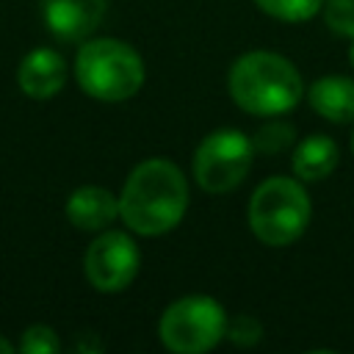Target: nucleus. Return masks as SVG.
Returning <instances> with one entry per match:
<instances>
[{"label": "nucleus", "mask_w": 354, "mask_h": 354, "mask_svg": "<svg viewBox=\"0 0 354 354\" xmlns=\"http://www.w3.org/2000/svg\"><path fill=\"white\" fill-rule=\"evenodd\" d=\"M47 30L61 41H86L105 17V0H41Z\"/></svg>", "instance_id": "8"}, {"label": "nucleus", "mask_w": 354, "mask_h": 354, "mask_svg": "<svg viewBox=\"0 0 354 354\" xmlns=\"http://www.w3.org/2000/svg\"><path fill=\"white\" fill-rule=\"evenodd\" d=\"M58 348H61L58 335L44 324H33L22 332L19 351H25V354H55Z\"/></svg>", "instance_id": "16"}, {"label": "nucleus", "mask_w": 354, "mask_h": 354, "mask_svg": "<svg viewBox=\"0 0 354 354\" xmlns=\"http://www.w3.org/2000/svg\"><path fill=\"white\" fill-rule=\"evenodd\" d=\"M337 144L329 136H307L293 147L290 166L293 174L304 183H318L329 177L337 166Z\"/></svg>", "instance_id": "12"}, {"label": "nucleus", "mask_w": 354, "mask_h": 354, "mask_svg": "<svg viewBox=\"0 0 354 354\" xmlns=\"http://www.w3.org/2000/svg\"><path fill=\"white\" fill-rule=\"evenodd\" d=\"M188 210V183L183 171L163 158L141 160L119 194V218L138 235H163L174 230Z\"/></svg>", "instance_id": "1"}, {"label": "nucleus", "mask_w": 354, "mask_h": 354, "mask_svg": "<svg viewBox=\"0 0 354 354\" xmlns=\"http://www.w3.org/2000/svg\"><path fill=\"white\" fill-rule=\"evenodd\" d=\"M348 61H351V66H354V39H351V47H348Z\"/></svg>", "instance_id": "19"}, {"label": "nucleus", "mask_w": 354, "mask_h": 354, "mask_svg": "<svg viewBox=\"0 0 354 354\" xmlns=\"http://www.w3.org/2000/svg\"><path fill=\"white\" fill-rule=\"evenodd\" d=\"M227 337L235 346H254L263 337V326L254 315H235L232 321H227Z\"/></svg>", "instance_id": "17"}, {"label": "nucleus", "mask_w": 354, "mask_h": 354, "mask_svg": "<svg viewBox=\"0 0 354 354\" xmlns=\"http://www.w3.org/2000/svg\"><path fill=\"white\" fill-rule=\"evenodd\" d=\"M296 141V127L279 116H268V122L254 133L252 138V147L254 152H263V155H282L285 149H290Z\"/></svg>", "instance_id": "13"}, {"label": "nucleus", "mask_w": 354, "mask_h": 354, "mask_svg": "<svg viewBox=\"0 0 354 354\" xmlns=\"http://www.w3.org/2000/svg\"><path fill=\"white\" fill-rule=\"evenodd\" d=\"M324 22L340 39H354V0H324Z\"/></svg>", "instance_id": "15"}, {"label": "nucleus", "mask_w": 354, "mask_h": 354, "mask_svg": "<svg viewBox=\"0 0 354 354\" xmlns=\"http://www.w3.org/2000/svg\"><path fill=\"white\" fill-rule=\"evenodd\" d=\"M254 6L279 22H307L324 8V0H254Z\"/></svg>", "instance_id": "14"}, {"label": "nucleus", "mask_w": 354, "mask_h": 354, "mask_svg": "<svg viewBox=\"0 0 354 354\" xmlns=\"http://www.w3.org/2000/svg\"><path fill=\"white\" fill-rule=\"evenodd\" d=\"M351 152H354V133H351Z\"/></svg>", "instance_id": "20"}, {"label": "nucleus", "mask_w": 354, "mask_h": 354, "mask_svg": "<svg viewBox=\"0 0 354 354\" xmlns=\"http://www.w3.org/2000/svg\"><path fill=\"white\" fill-rule=\"evenodd\" d=\"M77 86L100 102H122L144 86V61L122 39H86L75 55Z\"/></svg>", "instance_id": "3"}, {"label": "nucleus", "mask_w": 354, "mask_h": 354, "mask_svg": "<svg viewBox=\"0 0 354 354\" xmlns=\"http://www.w3.org/2000/svg\"><path fill=\"white\" fill-rule=\"evenodd\" d=\"M138 266H141V252L136 241L119 230H105L102 235H97L88 243L86 257H83L86 279L100 293L124 290L136 279Z\"/></svg>", "instance_id": "7"}, {"label": "nucleus", "mask_w": 354, "mask_h": 354, "mask_svg": "<svg viewBox=\"0 0 354 354\" xmlns=\"http://www.w3.org/2000/svg\"><path fill=\"white\" fill-rule=\"evenodd\" d=\"M158 335L174 354H205L227 337V313L210 296H183L163 310Z\"/></svg>", "instance_id": "5"}, {"label": "nucleus", "mask_w": 354, "mask_h": 354, "mask_svg": "<svg viewBox=\"0 0 354 354\" xmlns=\"http://www.w3.org/2000/svg\"><path fill=\"white\" fill-rule=\"evenodd\" d=\"M310 108L335 124H348L354 122V80L343 75H326L318 77L307 88Z\"/></svg>", "instance_id": "11"}, {"label": "nucleus", "mask_w": 354, "mask_h": 354, "mask_svg": "<svg viewBox=\"0 0 354 354\" xmlns=\"http://www.w3.org/2000/svg\"><path fill=\"white\" fill-rule=\"evenodd\" d=\"M310 216V196L293 177H271L260 183L249 199V227L260 243L274 249L301 238Z\"/></svg>", "instance_id": "4"}, {"label": "nucleus", "mask_w": 354, "mask_h": 354, "mask_svg": "<svg viewBox=\"0 0 354 354\" xmlns=\"http://www.w3.org/2000/svg\"><path fill=\"white\" fill-rule=\"evenodd\" d=\"M11 351H14V346H11L8 340H3V337H0V354H11Z\"/></svg>", "instance_id": "18"}, {"label": "nucleus", "mask_w": 354, "mask_h": 354, "mask_svg": "<svg viewBox=\"0 0 354 354\" xmlns=\"http://www.w3.org/2000/svg\"><path fill=\"white\" fill-rule=\"evenodd\" d=\"M227 88L238 108L266 119L293 111L304 97V80L293 61L268 50H252L235 58Z\"/></svg>", "instance_id": "2"}, {"label": "nucleus", "mask_w": 354, "mask_h": 354, "mask_svg": "<svg viewBox=\"0 0 354 354\" xmlns=\"http://www.w3.org/2000/svg\"><path fill=\"white\" fill-rule=\"evenodd\" d=\"M254 160L252 138L235 127L207 133L194 152V180L207 194H227L243 183Z\"/></svg>", "instance_id": "6"}, {"label": "nucleus", "mask_w": 354, "mask_h": 354, "mask_svg": "<svg viewBox=\"0 0 354 354\" xmlns=\"http://www.w3.org/2000/svg\"><path fill=\"white\" fill-rule=\"evenodd\" d=\"M17 83L22 88L25 97L33 100H50L55 97L64 83H66V61L61 58V53L50 50V47H39L30 50L17 69Z\"/></svg>", "instance_id": "9"}, {"label": "nucleus", "mask_w": 354, "mask_h": 354, "mask_svg": "<svg viewBox=\"0 0 354 354\" xmlns=\"http://www.w3.org/2000/svg\"><path fill=\"white\" fill-rule=\"evenodd\" d=\"M119 216V196L100 185H83L66 199V218L83 232H102Z\"/></svg>", "instance_id": "10"}]
</instances>
